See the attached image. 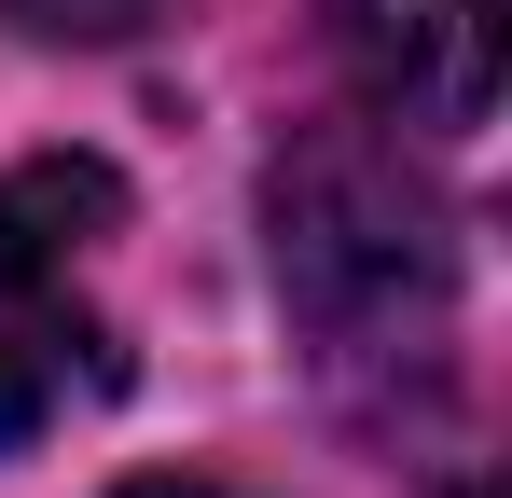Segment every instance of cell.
Here are the masks:
<instances>
[{
  "label": "cell",
  "mask_w": 512,
  "mask_h": 498,
  "mask_svg": "<svg viewBox=\"0 0 512 498\" xmlns=\"http://www.w3.org/2000/svg\"><path fill=\"white\" fill-rule=\"evenodd\" d=\"M277 291L291 319L319 332V360H416L443 332V291H457V222L388 139H305L277 166Z\"/></svg>",
  "instance_id": "6da1fadb"
},
{
  "label": "cell",
  "mask_w": 512,
  "mask_h": 498,
  "mask_svg": "<svg viewBox=\"0 0 512 498\" xmlns=\"http://www.w3.org/2000/svg\"><path fill=\"white\" fill-rule=\"evenodd\" d=\"M111 208H125L111 166H70V153L0 166V457H28L70 402L111 388V332H97L84 277H70V249Z\"/></svg>",
  "instance_id": "7a4b0ae2"
},
{
  "label": "cell",
  "mask_w": 512,
  "mask_h": 498,
  "mask_svg": "<svg viewBox=\"0 0 512 498\" xmlns=\"http://www.w3.org/2000/svg\"><path fill=\"white\" fill-rule=\"evenodd\" d=\"M499 42H512L499 0H333L346 83L416 139H485L499 125Z\"/></svg>",
  "instance_id": "3957f363"
},
{
  "label": "cell",
  "mask_w": 512,
  "mask_h": 498,
  "mask_svg": "<svg viewBox=\"0 0 512 498\" xmlns=\"http://www.w3.org/2000/svg\"><path fill=\"white\" fill-rule=\"evenodd\" d=\"M0 14H14V28H42V42H125L153 0H0Z\"/></svg>",
  "instance_id": "277c9868"
},
{
  "label": "cell",
  "mask_w": 512,
  "mask_h": 498,
  "mask_svg": "<svg viewBox=\"0 0 512 498\" xmlns=\"http://www.w3.org/2000/svg\"><path fill=\"white\" fill-rule=\"evenodd\" d=\"M125 498H222V485H180V471H153V485H125Z\"/></svg>",
  "instance_id": "5b68a950"
},
{
  "label": "cell",
  "mask_w": 512,
  "mask_h": 498,
  "mask_svg": "<svg viewBox=\"0 0 512 498\" xmlns=\"http://www.w3.org/2000/svg\"><path fill=\"white\" fill-rule=\"evenodd\" d=\"M457 498H499V485H457Z\"/></svg>",
  "instance_id": "8992f818"
}]
</instances>
